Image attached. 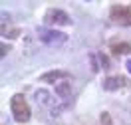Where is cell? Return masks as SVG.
I'll return each mask as SVG.
<instances>
[{"mask_svg": "<svg viewBox=\"0 0 131 125\" xmlns=\"http://www.w3.org/2000/svg\"><path fill=\"white\" fill-rule=\"evenodd\" d=\"M125 66H127V72L131 74V60H127V64H125Z\"/></svg>", "mask_w": 131, "mask_h": 125, "instance_id": "14", "label": "cell"}, {"mask_svg": "<svg viewBox=\"0 0 131 125\" xmlns=\"http://www.w3.org/2000/svg\"><path fill=\"white\" fill-rule=\"evenodd\" d=\"M34 97H36V101H38L40 105H44V107H52V105H54V97H52V93H50L48 89H38Z\"/></svg>", "mask_w": 131, "mask_h": 125, "instance_id": "7", "label": "cell"}, {"mask_svg": "<svg viewBox=\"0 0 131 125\" xmlns=\"http://www.w3.org/2000/svg\"><path fill=\"white\" fill-rule=\"evenodd\" d=\"M109 20L113 24L121 26V28H129L131 26V4H113L109 8Z\"/></svg>", "mask_w": 131, "mask_h": 125, "instance_id": "2", "label": "cell"}, {"mask_svg": "<svg viewBox=\"0 0 131 125\" xmlns=\"http://www.w3.org/2000/svg\"><path fill=\"white\" fill-rule=\"evenodd\" d=\"M121 87H131V82L123 75H109L103 79V89L105 92H117Z\"/></svg>", "mask_w": 131, "mask_h": 125, "instance_id": "5", "label": "cell"}, {"mask_svg": "<svg viewBox=\"0 0 131 125\" xmlns=\"http://www.w3.org/2000/svg\"><path fill=\"white\" fill-rule=\"evenodd\" d=\"M70 89H72L70 83H58L56 85V93L60 97H68V95H70Z\"/></svg>", "mask_w": 131, "mask_h": 125, "instance_id": "9", "label": "cell"}, {"mask_svg": "<svg viewBox=\"0 0 131 125\" xmlns=\"http://www.w3.org/2000/svg\"><path fill=\"white\" fill-rule=\"evenodd\" d=\"M10 109H12V115L16 121L20 123H26V121H30V105H28V101L22 93H16L12 99H10Z\"/></svg>", "mask_w": 131, "mask_h": 125, "instance_id": "1", "label": "cell"}, {"mask_svg": "<svg viewBox=\"0 0 131 125\" xmlns=\"http://www.w3.org/2000/svg\"><path fill=\"white\" fill-rule=\"evenodd\" d=\"M64 77H68V72H64V70H52V72H46V74L40 75V82L56 83V82H60V79H64Z\"/></svg>", "mask_w": 131, "mask_h": 125, "instance_id": "6", "label": "cell"}, {"mask_svg": "<svg viewBox=\"0 0 131 125\" xmlns=\"http://www.w3.org/2000/svg\"><path fill=\"white\" fill-rule=\"evenodd\" d=\"M101 125H113V123H111L109 113H101Z\"/></svg>", "mask_w": 131, "mask_h": 125, "instance_id": "11", "label": "cell"}, {"mask_svg": "<svg viewBox=\"0 0 131 125\" xmlns=\"http://www.w3.org/2000/svg\"><path fill=\"white\" fill-rule=\"evenodd\" d=\"M97 58L101 60V64H103V67H109V62H107V58L103 56V54H97Z\"/></svg>", "mask_w": 131, "mask_h": 125, "instance_id": "13", "label": "cell"}, {"mask_svg": "<svg viewBox=\"0 0 131 125\" xmlns=\"http://www.w3.org/2000/svg\"><path fill=\"white\" fill-rule=\"evenodd\" d=\"M8 52H10V46L8 44H2V48H0V58H6Z\"/></svg>", "mask_w": 131, "mask_h": 125, "instance_id": "12", "label": "cell"}, {"mask_svg": "<svg viewBox=\"0 0 131 125\" xmlns=\"http://www.w3.org/2000/svg\"><path fill=\"white\" fill-rule=\"evenodd\" d=\"M44 22L48 26H68V24H72V18L68 16L64 10L50 8V10H46V14H44Z\"/></svg>", "mask_w": 131, "mask_h": 125, "instance_id": "3", "label": "cell"}, {"mask_svg": "<svg viewBox=\"0 0 131 125\" xmlns=\"http://www.w3.org/2000/svg\"><path fill=\"white\" fill-rule=\"evenodd\" d=\"M111 54L113 56H127V54H131V44H127V42L113 44L111 46Z\"/></svg>", "mask_w": 131, "mask_h": 125, "instance_id": "8", "label": "cell"}, {"mask_svg": "<svg viewBox=\"0 0 131 125\" xmlns=\"http://www.w3.org/2000/svg\"><path fill=\"white\" fill-rule=\"evenodd\" d=\"M40 40L42 44H46V46H62L68 42V34L64 32H58V30H44L40 28Z\"/></svg>", "mask_w": 131, "mask_h": 125, "instance_id": "4", "label": "cell"}, {"mask_svg": "<svg viewBox=\"0 0 131 125\" xmlns=\"http://www.w3.org/2000/svg\"><path fill=\"white\" fill-rule=\"evenodd\" d=\"M18 36H20V30H18V28H10L6 32H2V38H8V40H14Z\"/></svg>", "mask_w": 131, "mask_h": 125, "instance_id": "10", "label": "cell"}]
</instances>
